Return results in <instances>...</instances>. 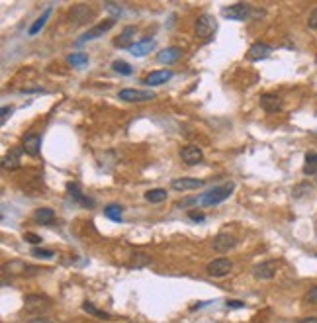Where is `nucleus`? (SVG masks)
<instances>
[{"instance_id": "obj_1", "label": "nucleus", "mask_w": 317, "mask_h": 323, "mask_svg": "<svg viewBox=\"0 0 317 323\" xmlns=\"http://www.w3.org/2000/svg\"><path fill=\"white\" fill-rule=\"evenodd\" d=\"M233 192H235V184H233V182H227V184L213 186L211 190L204 192V194L198 198V202H200L202 208H211V206H217V204H221L223 200H227Z\"/></svg>"}, {"instance_id": "obj_2", "label": "nucleus", "mask_w": 317, "mask_h": 323, "mask_svg": "<svg viewBox=\"0 0 317 323\" xmlns=\"http://www.w3.org/2000/svg\"><path fill=\"white\" fill-rule=\"evenodd\" d=\"M215 29H217V20L211 14H202L194 24V33L200 39H210L215 33Z\"/></svg>"}, {"instance_id": "obj_3", "label": "nucleus", "mask_w": 317, "mask_h": 323, "mask_svg": "<svg viewBox=\"0 0 317 323\" xmlns=\"http://www.w3.org/2000/svg\"><path fill=\"white\" fill-rule=\"evenodd\" d=\"M53 306V302L45 294H29L24 300V308L29 314H45Z\"/></svg>"}, {"instance_id": "obj_4", "label": "nucleus", "mask_w": 317, "mask_h": 323, "mask_svg": "<svg viewBox=\"0 0 317 323\" xmlns=\"http://www.w3.org/2000/svg\"><path fill=\"white\" fill-rule=\"evenodd\" d=\"M120 100L124 102H147V100H155V92H147V90H137V88H122L118 92Z\"/></svg>"}, {"instance_id": "obj_5", "label": "nucleus", "mask_w": 317, "mask_h": 323, "mask_svg": "<svg viewBox=\"0 0 317 323\" xmlns=\"http://www.w3.org/2000/svg\"><path fill=\"white\" fill-rule=\"evenodd\" d=\"M208 274L213 276V278H221V276H225V274H229L231 269H233V263L229 261V259H225V257H219V259H213L211 263H208Z\"/></svg>"}, {"instance_id": "obj_6", "label": "nucleus", "mask_w": 317, "mask_h": 323, "mask_svg": "<svg viewBox=\"0 0 317 323\" xmlns=\"http://www.w3.org/2000/svg\"><path fill=\"white\" fill-rule=\"evenodd\" d=\"M69 14H71V16H69V18H71V22H73V24H79V26L88 24V22L94 18L92 8H90V6H86V4H77V6H73Z\"/></svg>"}, {"instance_id": "obj_7", "label": "nucleus", "mask_w": 317, "mask_h": 323, "mask_svg": "<svg viewBox=\"0 0 317 323\" xmlns=\"http://www.w3.org/2000/svg\"><path fill=\"white\" fill-rule=\"evenodd\" d=\"M223 16H225L227 20L245 22V20L251 18V6L245 4V2H237V4H233V6H229V8H225V10H223Z\"/></svg>"}, {"instance_id": "obj_8", "label": "nucleus", "mask_w": 317, "mask_h": 323, "mask_svg": "<svg viewBox=\"0 0 317 323\" xmlns=\"http://www.w3.org/2000/svg\"><path fill=\"white\" fill-rule=\"evenodd\" d=\"M237 243H239V239L233 235V233H217L215 239H213V243H211V247H213V251H217V253H227V251L235 249Z\"/></svg>"}, {"instance_id": "obj_9", "label": "nucleus", "mask_w": 317, "mask_h": 323, "mask_svg": "<svg viewBox=\"0 0 317 323\" xmlns=\"http://www.w3.org/2000/svg\"><path fill=\"white\" fill-rule=\"evenodd\" d=\"M261 106L268 114H276V112H282L284 102H282V96L280 94H276V92H264V94H261Z\"/></svg>"}, {"instance_id": "obj_10", "label": "nucleus", "mask_w": 317, "mask_h": 323, "mask_svg": "<svg viewBox=\"0 0 317 323\" xmlns=\"http://www.w3.org/2000/svg\"><path fill=\"white\" fill-rule=\"evenodd\" d=\"M180 159H182V162L188 164V166H194V164L202 162L204 153H202V149H200L198 145H186V147L180 149Z\"/></svg>"}, {"instance_id": "obj_11", "label": "nucleus", "mask_w": 317, "mask_h": 323, "mask_svg": "<svg viewBox=\"0 0 317 323\" xmlns=\"http://www.w3.org/2000/svg\"><path fill=\"white\" fill-rule=\"evenodd\" d=\"M135 33H137V27H135V26H126L122 31H120V35L114 39V45H116V47H120V49H130V47H133V45H135V43H133Z\"/></svg>"}, {"instance_id": "obj_12", "label": "nucleus", "mask_w": 317, "mask_h": 323, "mask_svg": "<svg viewBox=\"0 0 317 323\" xmlns=\"http://www.w3.org/2000/svg\"><path fill=\"white\" fill-rule=\"evenodd\" d=\"M172 77H174V73H172L170 69H157V71H151V73L143 79V82L149 84V86H160V84L170 81Z\"/></svg>"}, {"instance_id": "obj_13", "label": "nucleus", "mask_w": 317, "mask_h": 323, "mask_svg": "<svg viewBox=\"0 0 317 323\" xmlns=\"http://www.w3.org/2000/svg\"><path fill=\"white\" fill-rule=\"evenodd\" d=\"M276 274V263L274 261H266V263H259L253 267V276L259 280H272Z\"/></svg>"}, {"instance_id": "obj_14", "label": "nucleus", "mask_w": 317, "mask_h": 323, "mask_svg": "<svg viewBox=\"0 0 317 323\" xmlns=\"http://www.w3.org/2000/svg\"><path fill=\"white\" fill-rule=\"evenodd\" d=\"M22 149L26 151L27 155L37 157V155H39V149H41V135H37V134L24 135V139H22Z\"/></svg>"}, {"instance_id": "obj_15", "label": "nucleus", "mask_w": 317, "mask_h": 323, "mask_svg": "<svg viewBox=\"0 0 317 323\" xmlns=\"http://www.w3.org/2000/svg\"><path fill=\"white\" fill-rule=\"evenodd\" d=\"M206 182L202 180V178H190V176H182V178H174L172 182H170V186L174 190H178V192H182V190H198L202 188Z\"/></svg>"}, {"instance_id": "obj_16", "label": "nucleus", "mask_w": 317, "mask_h": 323, "mask_svg": "<svg viewBox=\"0 0 317 323\" xmlns=\"http://www.w3.org/2000/svg\"><path fill=\"white\" fill-rule=\"evenodd\" d=\"M22 151H24V149H20V147H12V149L2 157V166H4V170H14V168L20 166V162H22Z\"/></svg>"}, {"instance_id": "obj_17", "label": "nucleus", "mask_w": 317, "mask_h": 323, "mask_svg": "<svg viewBox=\"0 0 317 323\" xmlns=\"http://www.w3.org/2000/svg\"><path fill=\"white\" fill-rule=\"evenodd\" d=\"M67 194H69L75 202H79L82 208H94V200H92V198H86V196L80 192V186L77 182H69V184H67Z\"/></svg>"}, {"instance_id": "obj_18", "label": "nucleus", "mask_w": 317, "mask_h": 323, "mask_svg": "<svg viewBox=\"0 0 317 323\" xmlns=\"http://www.w3.org/2000/svg\"><path fill=\"white\" fill-rule=\"evenodd\" d=\"M270 53H272V47H270V45H266L263 41H257V43H253V45L249 47L247 59H249V61H263V59H266Z\"/></svg>"}, {"instance_id": "obj_19", "label": "nucleus", "mask_w": 317, "mask_h": 323, "mask_svg": "<svg viewBox=\"0 0 317 323\" xmlns=\"http://www.w3.org/2000/svg\"><path fill=\"white\" fill-rule=\"evenodd\" d=\"M180 57H182V49L180 47H166V49H160L157 53V63H160V65H172Z\"/></svg>"}, {"instance_id": "obj_20", "label": "nucleus", "mask_w": 317, "mask_h": 323, "mask_svg": "<svg viewBox=\"0 0 317 323\" xmlns=\"http://www.w3.org/2000/svg\"><path fill=\"white\" fill-rule=\"evenodd\" d=\"M114 26V20H104V22H100L98 26H94L92 29H88V31H84L82 35H80V43L82 41H88V39H96V37H100V35H104L106 31L110 29V27Z\"/></svg>"}, {"instance_id": "obj_21", "label": "nucleus", "mask_w": 317, "mask_h": 323, "mask_svg": "<svg viewBox=\"0 0 317 323\" xmlns=\"http://www.w3.org/2000/svg\"><path fill=\"white\" fill-rule=\"evenodd\" d=\"M153 47H155V39L153 37H145V39L137 41L133 47H130V53L135 55V57H145V55H149L153 51Z\"/></svg>"}, {"instance_id": "obj_22", "label": "nucleus", "mask_w": 317, "mask_h": 323, "mask_svg": "<svg viewBox=\"0 0 317 323\" xmlns=\"http://www.w3.org/2000/svg\"><path fill=\"white\" fill-rule=\"evenodd\" d=\"M33 221L39 223V225H51L55 221V212L51 208H37L33 212Z\"/></svg>"}, {"instance_id": "obj_23", "label": "nucleus", "mask_w": 317, "mask_h": 323, "mask_svg": "<svg viewBox=\"0 0 317 323\" xmlns=\"http://www.w3.org/2000/svg\"><path fill=\"white\" fill-rule=\"evenodd\" d=\"M49 16H51V8H47V10H45V12H43V14H41V16H39V18H37V20H35L31 26H29L27 33H29V35H37V33H39V31L45 27L47 20H49Z\"/></svg>"}, {"instance_id": "obj_24", "label": "nucleus", "mask_w": 317, "mask_h": 323, "mask_svg": "<svg viewBox=\"0 0 317 323\" xmlns=\"http://www.w3.org/2000/svg\"><path fill=\"white\" fill-rule=\"evenodd\" d=\"M166 190L164 188H153V190H147L145 192V200L147 202H151V204H160V202H164L166 200Z\"/></svg>"}, {"instance_id": "obj_25", "label": "nucleus", "mask_w": 317, "mask_h": 323, "mask_svg": "<svg viewBox=\"0 0 317 323\" xmlns=\"http://www.w3.org/2000/svg\"><path fill=\"white\" fill-rule=\"evenodd\" d=\"M304 172H306V174H317V153L316 151H308V153H306Z\"/></svg>"}, {"instance_id": "obj_26", "label": "nucleus", "mask_w": 317, "mask_h": 323, "mask_svg": "<svg viewBox=\"0 0 317 323\" xmlns=\"http://www.w3.org/2000/svg\"><path fill=\"white\" fill-rule=\"evenodd\" d=\"M106 217H110L112 221H122V214H124V208L120 204H108L104 208Z\"/></svg>"}, {"instance_id": "obj_27", "label": "nucleus", "mask_w": 317, "mask_h": 323, "mask_svg": "<svg viewBox=\"0 0 317 323\" xmlns=\"http://www.w3.org/2000/svg\"><path fill=\"white\" fill-rule=\"evenodd\" d=\"M67 61H69V65H71V67H77V69H79V67L88 65V61H90V59H88V55H86V53H73V55H69V57H67Z\"/></svg>"}, {"instance_id": "obj_28", "label": "nucleus", "mask_w": 317, "mask_h": 323, "mask_svg": "<svg viewBox=\"0 0 317 323\" xmlns=\"http://www.w3.org/2000/svg\"><path fill=\"white\" fill-rule=\"evenodd\" d=\"M82 310L86 312V314H90V316H94V318H100V320H110L112 316L110 314H106V312H102V310H98V308H94L90 302H84L82 304Z\"/></svg>"}, {"instance_id": "obj_29", "label": "nucleus", "mask_w": 317, "mask_h": 323, "mask_svg": "<svg viewBox=\"0 0 317 323\" xmlns=\"http://www.w3.org/2000/svg\"><path fill=\"white\" fill-rule=\"evenodd\" d=\"M112 69H114L116 73H120V75H124V77H130V75H132V73H133V67H132V65H128L126 61H120V59L112 63Z\"/></svg>"}, {"instance_id": "obj_30", "label": "nucleus", "mask_w": 317, "mask_h": 323, "mask_svg": "<svg viewBox=\"0 0 317 323\" xmlns=\"http://www.w3.org/2000/svg\"><path fill=\"white\" fill-rule=\"evenodd\" d=\"M147 265H151V257H147V255H141V253H135V255H133L132 267H137V269H141V267H147Z\"/></svg>"}, {"instance_id": "obj_31", "label": "nucleus", "mask_w": 317, "mask_h": 323, "mask_svg": "<svg viewBox=\"0 0 317 323\" xmlns=\"http://www.w3.org/2000/svg\"><path fill=\"white\" fill-rule=\"evenodd\" d=\"M31 255L35 259H53L55 257V251H43V249H33Z\"/></svg>"}, {"instance_id": "obj_32", "label": "nucleus", "mask_w": 317, "mask_h": 323, "mask_svg": "<svg viewBox=\"0 0 317 323\" xmlns=\"http://www.w3.org/2000/svg\"><path fill=\"white\" fill-rule=\"evenodd\" d=\"M14 114V106H2V116H0V122L2 124H6L8 122V118Z\"/></svg>"}, {"instance_id": "obj_33", "label": "nucleus", "mask_w": 317, "mask_h": 323, "mask_svg": "<svg viewBox=\"0 0 317 323\" xmlns=\"http://www.w3.org/2000/svg\"><path fill=\"white\" fill-rule=\"evenodd\" d=\"M304 192H312V184H306V182H302V184H298V188L294 190V196H302Z\"/></svg>"}, {"instance_id": "obj_34", "label": "nucleus", "mask_w": 317, "mask_h": 323, "mask_svg": "<svg viewBox=\"0 0 317 323\" xmlns=\"http://www.w3.org/2000/svg\"><path fill=\"white\" fill-rule=\"evenodd\" d=\"M308 26H310V29H317V8L312 10V14L308 18Z\"/></svg>"}, {"instance_id": "obj_35", "label": "nucleus", "mask_w": 317, "mask_h": 323, "mask_svg": "<svg viewBox=\"0 0 317 323\" xmlns=\"http://www.w3.org/2000/svg\"><path fill=\"white\" fill-rule=\"evenodd\" d=\"M24 241L31 243V245H37V243H41V237L35 235V233H24Z\"/></svg>"}, {"instance_id": "obj_36", "label": "nucleus", "mask_w": 317, "mask_h": 323, "mask_svg": "<svg viewBox=\"0 0 317 323\" xmlns=\"http://www.w3.org/2000/svg\"><path fill=\"white\" fill-rule=\"evenodd\" d=\"M188 217H190L192 221H196V223H204V219H206V215L202 214V212H190Z\"/></svg>"}, {"instance_id": "obj_37", "label": "nucleus", "mask_w": 317, "mask_h": 323, "mask_svg": "<svg viewBox=\"0 0 317 323\" xmlns=\"http://www.w3.org/2000/svg\"><path fill=\"white\" fill-rule=\"evenodd\" d=\"M306 300H308L310 304H317V286H314L312 290H308V294H306Z\"/></svg>"}, {"instance_id": "obj_38", "label": "nucleus", "mask_w": 317, "mask_h": 323, "mask_svg": "<svg viewBox=\"0 0 317 323\" xmlns=\"http://www.w3.org/2000/svg\"><path fill=\"white\" fill-rule=\"evenodd\" d=\"M194 204H198V198H188V200H184L180 206H182V208H188V206H194Z\"/></svg>"}, {"instance_id": "obj_39", "label": "nucleus", "mask_w": 317, "mask_h": 323, "mask_svg": "<svg viewBox=\"0 0 317 323\" xmlns=\"http://www.w3.org/2000/svg\"><path fill=\"white\" fill-rule=\"evenodd\" d=\"M225 306H227V308H243L245 304H243V302H235V300H229Z\"/></svg>"}, {"instance_id": "obj_40", "label": "nucleus", "mask_w": 317, "mask_h": 323, "mask_svg": "<svg viewBox=\"0 0 317 323\" xmlns=\"http://www.w3.org/2000/svg\"><path fill=\"white\" fill-rule=\"evenodd\" d=\"M29 323H51L47 318H35V320H31Z\"/></svg>"}, {"instance_id": "obj_41", "label": "nucleus", "mask_w": 317, "mask_h": 323, "mask_svg": "<svg viewBox=\"0 0 317 323\" xmlns=\"http://www.w3.org/2000/svg\"><path fill=\"white\" fill-rule=\"evenodd\" d=\"M300 323H317V318H306V320H302Z\"/></svg>"}]
</instances>
